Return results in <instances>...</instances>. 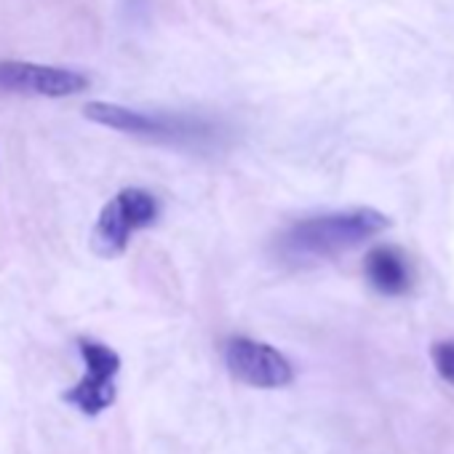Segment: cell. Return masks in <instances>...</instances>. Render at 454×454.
Returning <instances> with one entry per match:
<instances>
[{
  "label": "cell",
  "instance_id": "cell-1",
  "mask_svg": "<svg viewBox=\"0 0 454 454\" xmlns=\"http://www.w3.org/2000/svg\"><path fill=\"white\" fill-rule=\"evenodd\" d=\"M390 227V219L372 208L356 206L329 214H316L294 222L278 241V252L292 262L334 260L369 239H377Z\"/></svg>",
  "mask_w": 454,
  "mask_h": 454
},
{
  "label": "cell",
  "instance_id": "cell-2",
  "mask_svg": "<svg viewBox=\"0 0 454 454\" xmlns=\"http://www.w3.org/2000/svg\"><path fill=\"white\" fill-rule=\"evenodd\" d=\"M83 115L113 131L153 139V142H168V145H200L214 137V126L200 118L150 115L115 102H89L83 107Z\"/></svg>",
  "mask_w": 454,
  "mask_h": 454
},
{
  "label": "cell",
  "instance_id": "cell-3",
  "mask_svg": "<svg viewBox=\"0 0 454 454\" xmlns=\"http://www.w3.org/2000/svg\"><path fill=\"white\" fill-rule=\"evenodd\" d=\"M160 216L158 198L145 187H123L99 211L91 231V247L99 257H121L131 236L155 224Z\"/></svg>",
  "mask_w": 454,
  "mask_h": 454
},
{
  "label": "cell",
  "instance_id": "cell-4",
  "mask_svg": "<svg viewBox=\"0 0 454 454\" xmlns=\"http://www.w3.org/2000/svg\"><path fill=\"white\" fill-rule=\"evenodd\" d=\"M78 353L83 358V377L62 395L70 406H75L86 417H99L105 409H110L118 398L115 377L121 374V356L110 345L78 337Z\"/></svg>",
  "mask_w": 454,
  "mask_h": 454
},
{
  "label": "cell",
  "instance_id": "cell-5",
  "mask_svg": "<svg viewBox=\"0 0 454 454\" xmlns=\"http://www.w3.org/2000/svg\"><path fill=\"white\" fill-rule=\"evenodd\" d=\"M224 366L239 382L260 390H278L294 382L292 361L268 342L231 337L224 342Z\"/></svg>",
  "mask_w": 454,
  "mask_h": 454
},
{
  "label": "cell",
  "instance_id": "cell-6",
  "mask_svg": "<svg viewBox=\"0 0 454 454\" xmlns=\"http://www.w3.org/2000/svg\"><path fill=\"white\" fill-rule=\"evenodd\" d=\"M89 86H91L89 75L78 70L17 62V59L0 62V91H6V94L62 99V97L83 94Z\"/></svg>",
  "mask_w": 454,
  "mask_h": 454
},
{
  "label": "cell",
  "instance_id": "cell-7",
  "mask_svg": "<svg viewBox=\"0 0 454 454\" xmlns=\"http://www.w3.org/2000/svg\"><path fill=\"white\" fill-rule=\"evenodd\" d=\"M366 281L385 297H401L411 289V268L401 249L377 247L366 254L364 262Z\"/></svg>",
  "mask_w": 454,
  "mask_h": 454
},
{
  "label": "cell",
  "instance_id": "cell-8",
  "mask_svg": "<svg viewBox=\"0 0 454 454\" xmlns=\"http://www.w3.org/2000/svg\"><path fill=\"white\" fill-rule=\"evenodd\" d=\"M430 358L441 380L454 385V340H441L430 348Z\"/></svg>",
  "mask_w": 454,
  "mask_h": 454
}]
</instances>
